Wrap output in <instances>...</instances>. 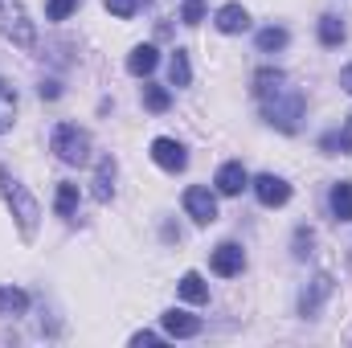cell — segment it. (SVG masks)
I'll return each mask as SVG.
<instances>
[{"label": "cell", "instance_id": "6da1fadb", "mask_svg": "<svg viewBox=\"0 0 352 348\" xmlns=\"http://www.w3.org/2000/svg\"><path fill=\"white\" fill-rule=\"evenodd\" d=\"M0 197H4V205H8V213H12V221H16V234H21L25 242H33V238H37L41 209H37L33 193L8 173V168H0Z\"/></svg>", "mask_w": 352, "mask_h": 348}, {"label": "cell", "instance_id": "7a4b0ae2", "mask_svg": "<svg viewBox=\"0 0 352 348\" xmlns=\"http://www.w3.org/2000/svg\"><path fill=\"white\" fill-rule=\"evenodd\" d=\"M303 107H307V98L299 94V90H278V94H270L263 98V115L270 127H278V131H299V119H303Z\"/></svg>", "mask_w": 352, "mask_h": 348}, {"label": "cell", "instance_id": "3957f363", "mask_svg": "<svg viewBox=\"0 0 352 348\" xmlns=\"http://www.w3.org/2000/svg\"><path fill=\"white\" fill-rule=\"evenodd\" d=\"M50 148H54V156H58L62 164L82 168L90 160V131H82L78 123H58L54 135H50Z\"/></svg>", "mask_w": 352, "mask_h": 348}, {"label": "cell", "instance_id": "277c9868", "mask_svg": "<svg viewBox=\"0 0 352 348\" xmlns=\"http://www.w3.org/2000/svg\"><path fill=\"white\" fill-rule=\"evenodd\" d=\"M0 37H8L21 50H33L37 29H33V21H29V12H25L21 0H0Z\"/></svg>", "mask_w": 352, "mask_h": 348}, {"label": "cell", "instance_id": "5b68a950", "mask_svg": "<svg viewBox=\"0 0 352 348\" xmlns=\"http://www.w3.org/2000/svg\"><path fill=\"white\" fill-rule=\"evenodd\" d=\"M184 213L197 226H213L217 221V197L205 184H192V188H184Z\"/></svg>", "mask_w": 352, "mask_h": 348}, {"label": "cell", "instance_id": "8992f818", "mask_svg": "<svg viewBox=\"0 0 352 348\" xmlns=\"http://www.w3.org/2000/svg\"><path fill=\"white\" fill-rule=\"evenodd\" d=\"M209 270H213V274H221V279L242 274V270H246V250H242L238 242H221V246L209 254Z\"/></svg>", "mask_w": 352, "mask_h": 348}, {"label": "cell", "instance_id": "52a82bcc", "mask_svg": "<svg viewBox=\"0 0 352 348\" xmlns=\"http://www.w3.org/2000/svg\"><path fill=\"white\" fill-rule=\"evenodd\" d=\"M250 188H254V197L263 201L266 209H278V205H287V201H291V184H287L283 176H274V173L254 176V180H250Z\"/></svg>", "mask_w": 352, "mask_h": 348}, {"label": "cell", "instance_id": "ba28073f", "mask_svg": "<svg viewBox=\"0 0 352 348\" xmlns=\"http://www.w3.org/2000/svg\"><path fill=\"white\" fill-rule=\"evenodd\" d=\"M152 160H156L164 173H184L188 152H184V144H176V140H168V135H160V140H152Z\"/></svg>", "mask_w": 352, "mask_h": 348}, {"label": "cell", "instance_id": "9c48e42d", "mask_svg": "<svg viewBox=\"0 0 352 348\" xmlns=\"http://www.w3.org/2000/svg\"><path fill=\"white\" fill-rule=\"evenodd\" d=\"M328 295H332V274H316V279H311V287L299 295V316H303V320H316Z\"/></svg>", "mask_w": 352, "mask_h": 348}, {"label": "cell", "instance_id": "30bf717a", "mask_svg": "<svg viewBox=\"0 0 352 348\" xmlns=\"http://www.w3.org/2000/svg\"><path fill=\"white\" fill-rule=\"evenodd\" d=\"M213 184H217L221 197H238L242 188H250V176L242 168V160H226V164L217 168V176H213Z\"/></svg>", "mask_w": 352, "mask_h": 348}, {"label": "cell", "instance_id": "8fae6325", "mask_svg": "<svg viewBox=\"0 0 352 348\" xmlns=\"http://www.w3.org/2000/svg\"><path fill=\"white\" fill-rule=\"evenodd\" d=\"M160 328H164V336H173V340H188V336H197L201 332V320L197 316H188V312H164L160 316Z\"/></svg>", "mask_w": 352, "mask_h": 348}, {"label": "cell", "instance_id": "7c38bea8", "mask_svg": "<svg viewBox=\"0 0 352 348\" xmlns=\"http://www.w3.org/2000/svg\"><path fill=\"white\" fill-rule=\"evenodd\" d=\"M213 25H217L221 33H246V29H250V12H246L242 4H221V8L213 12Z\"/></svg>", "mask_w": 352, "mask_h": 348}, {"label": "cell", "instance_id": "4fadbf2b", "mask_svg": "<svg viewBox=\"0 0 352 348\" xmlns=\"http://www.w3.org/2000/svg\"><path fill=\"white\" fill-rule=\"evenodd\" d=\"M90 193H94V201H102V205L115 197V156H102V160H98V168H94V188H90Z\"/></svg>", "mask_w": 352, "mask_h": 348}, {"label": "cell", "instance_id": "5bb4252c", "mask_svg": "<svg viewBox=\"0 0 352 348\" xmlns=\"http://www.w3.org/2000/svg\"><path fill=\"white\" fill-rule=\"evenodd\" d=\"M156 66H160V50H156V45H135V50L127 54V70H131L135 78H148Z\"/></svg>", "mask_w": 352, "mask_h": 348}, {"label": "cell", "instance_id": "9a60e30c", "mask_svg": "<svg viewBox=\"0 0 352 348\" xmlns=\"http://www.w3.org/2000/svg\"><path fill=\"white\" fill-rule=\"evenodd\" d=\"M176 295L188 299V303H209V283H205L197 270H184L180 283H176Z\"/></svg>", "mask_w": 352, "mask_h": 348}, {"label": "cell", "instance_id": "2e32d148", "mask_svg": "<svg viewBox=\"0 0 352 348\" xmlns=\"http://www.w3.org/2000/svg\"><path fill=\"white\" fill-rule=\"evenodd\" d=\"M287 87V74H283V70H274V66H263V70H258V74H254V98H258V102H263V98H270V94H278V90Z\"/></svg>", "mask_w": 352, "mask_h": 348}, {"label": "cell", "instance_id": "e0dca14e", "mask_svg": "<svg viewBox=\"0 0 352 348\" xmlns=\"http://www.w3.org/2000/svg\"><path fill=\"white\" fill-rule=\"evenodd\" d=\"M332 217L336 221H352V180H340V184H332Z\"/></svg>", "mask_w": 352, "mask_h": 348}, {"label": "cell", "instance_id": "ac0fdd59", "mask_svg": "<svg viewBox=\"0 0 352 348\" xmlns=\"http://www.w3.org/2000/svg\"><path fill=\"white\" fill-rule=\"evenodd\" d=\"M21 312H29V291H21V287H0V316H21Z\"/></svg>", "mask_w": 352, "mask_h": 348}, {"label": "cell", "instance_id": "d6986e66", "mask_svg": "<svg viewBox=\"0 0 352 348\" xmlns=\"http://www.w3.org/2000/svg\"><path fill=\"white\" fill-rule=\"evenodd\" d=\"M344 37H349V29H344V21H340V17H332V12H328V17H320V45L336 50Z\"/></svg>", "mask_w": 352, "mask_h": 348}, {"label": "cell", "instance_id": "ffe728a7", "mask_svg": "<svg viewBox=\"0 0 352 348\" xmlns=\"http://www.w3.org/2000/svg\"><path fill=\"white\" fill-rule=\"evenodd\" d=\"M78 184H70V180H62L58 184V197H54V209H58V217H74L78 213Z\"/></svg>", "mask_w": 352, "mask_h": 348}, {"label": "cell", "instance_id": "44dd1931", "mask_svg": "<svg viewBox=\"0 0 352 348\" xmlns=\"http://www.w3.org/2000/svg\"><path fill=\"white\" fill-rule=\"evenodd\" d=\"M287 41H291V33L283 25H266L258 33V54H278V50H287Z\"/></svg>", "mask_w": 352, "mask_h": 348}, {"label": "cell", "instance_id": "7402d4cb", "mask_svg": "<svg viewBox=\"0 0 352 348\" xmlns=\"http://www.w3.org/2000/svg\"><path fill=\"white\" fill-rule=\"evenodd\" d=\"M168 83L173 87H188L192 83V66H188V54L184 50H176L173 58H168Z\"/></svg>", "mask_w": 352, "mask_h": 348}, {"label": "cell", "instance_id": "603a6c76", "mask_svg": "<svg viewBox=\"0 0 352 348\" xmlns=\"http://www.w3.org/2000/svg\"><path fill=\"white\" fill-rule=\"evenodd\" d=\"M12 115H16V90L0 78V131L12 127Z\"/></svg>", "mask_w": 352, "mask_h": 348}, {"label": "cell", "instance_id": "cb8c5ba5", "mask_svg": "<svg viewBox=\"0 0 352 348\" xmlns=\"http://www.w3.org/2000/svg\"><path fill=\"white\" fill-rule=\"evenodd\" d=\"M144 107H148L152 115H164V111L173 107V94H168V87H144Z\"/></svg>", "mask_w": 352, "mask_h": 348}, {"label": "cell", "instance_id": "d4e9b609", "mask_svg": "<svg viewBox=\"0 0 352 348\" xmlns=\"http://www.w3.org/2000/svg\"><path fill=\"white\" fill-rule=\"evenodd\" d=\"M140 4H144V0H102V8H107L111 17H119V21L135 17V12H140Z\"/></svg>", "mask_w": 352, "mask_h": 348}, {"label": "cell", "instance_id": "484cf974", "mask_svg": "<svg viewBox=\"0 0 352 348\" xmlns=\"http://www.w3.org/2000/svg\"><path fill=\"white\" fill-rule=\"evenodd\" d=\"M78 4H82V0H50V4H45V17H50V21H66Z\"/></svg>", "mask_w": 352, "mask_h": 348}, {"label": "cell", "instance_id": "4316f807", "mask_svg": "<svg viewBox=\"0 0 352 348\" xmlns=\"http://www.w3.org/2000/svg\"><path fill=\"white\" fill-rule=\"evenodd\" d=\"M332 152H340V156H349L352 152V115L344 119V127L332 135Z\"/></svg>", "mask_w": 352, "mask_h": 348}, {"label": "cell", "instance_id": "83f0119b", "mask_svg": "<svg viewBox=\"0 0 352 348\" xmlns=\"http://www.w3.org/2000/svg\"><path fill=\"white\" fill-rule=\"evenodd\" d=\"M311 242H316V234H311L307 226H299V230H295V259H307V254H311Z\"/></svg>", "mask_w": 352, "mask_h": 348}, {"label": "cell", "instance_id": "f1b7e54d", "mask_svg": "<svg viewBox=\"0 0 352 348\" xmlns=\"http://www.w3.org/2000/svg\"><path fill=\"white\" fill-rule=\"evenodd\" d=\"M201 17H205L201 0H188V4H184V12H180V21H184V25H201Z\"/></svg>", "mask_w": 352, "mask_h": 348}, {"label": "cell", "instance_id": "f546056e", "mask_svg": "<svg viewBox=\"0 0 352 348\" xmlns=\"http://www.w3.org/2000/svg\"><path fill=\"white\" fill-rule=\"evenodd\" d=\"M37 94H41V98H58V94H62V83H54V78H45V83L37 87Z\"/></svg>", "mask_w": 352, "mask_h": 348}, {"label": "cell", "instance_id": "4dcf8cb0", "mask_svg": "<svg viewBox=\"0 0 352 348\" xmlns=\"http://www.w3.org/2000/svg\"><path fill=\"white\" fill-rule=\"evenodd\" d=\"M131 345H160V336H156V332H135Z\"/></svg>", "mask_w": 352, "mask_h": 348}, {"label": "cell", "instance_id": "1f68e13d", "mask_svg": "<svg viewBox=\"0 0 352 348\" xmlns=\"http://www.w3.org/2000/svg\"><path fill=\"white\" fill-rule=\"evenodd\" d=\"M340 87L352 94V66H344V70H340Z\"/></svg>", "mask_w": 352, "mask_h": 348}]
</instances>
